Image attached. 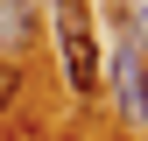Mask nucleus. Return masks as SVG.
<instances>
[{"mask_svg": "<svg viewBox=\"0 0 148 141\" xmlns=\"http://www.w3.org/2000/svg\"><path fill=\"white\" fill-rule=\"evenodd\" d=\"M57 42H64V70L78 92H99V42H92L85 0H57Z\"/></svg>", "mask_w": 148, "mask_h": 141, "instance_id": "1", "label": "nucleus"}, {"mask_svg": "<svg viewBox=\"0 0 148 141\" xmlns=\"http://www.w3.org/2000/svg\"><path fill=\"white\" fill-rule=\"evenodd\" d=\"M141 127H148V85H141Z\"/></svg>", "mask_w": 148, "mask_h": 141, "instance_id": "2", "label": "nucleus"}]
</instances>
